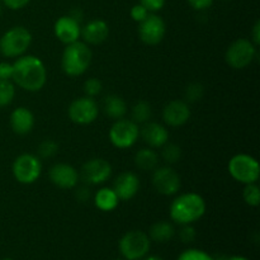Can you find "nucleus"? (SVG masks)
Here are the masks:
<instances>
[{"label":"nucleus","mask_w":260,"mask_h":260,"mask_svg":"<svg viewBox=\"0 0 260 260\" xmlns=\"http://www.w3.org/2000/svg\"><path fill=\"white\" fill-rule=\"evenodd\" d=\"M91 51L85 42H76L66 45L61 57V68L69 76H80L88 70L91 62Z\"/></svg>","instance_id":"nucleus-3"},{"label":"nucleus","mask_w":260,"mask_h":260,"mask_svg":"<svg viewBox=\"0 0 260 260\" xmlns=\"http://www.w3.org/2000/svg\"><path fill=\"white\" fill-rule=\"evenodd\" d=\"M188 4L196 10H206L208 8H211V5L213 4V0H187Z\"/></svg>","instance_id":"nucleus-37"},{"label":"nucleus","mask_w":260,"mask_h":260,"mask_svg":"<svg viewBox=\"0 0 260 260\" xmlns=\"http://www.w3.org/2000/svg\"><path fill=\"white\" fill-rule=\"evenodd\" d=\"M0 15H2V4H0Z\"/></svg>","instance_id":"nucleus-44"},{"label":"nucleus","mask_w":260,"mask_h":260,"mask_svg":"<svg viewBox=\"0 0 260 260\" xmlns=\"http://www.w3.org/2000/svg\"><path fill=\"white\" fill-rule=\"evenodd\" d=\"M244 201L246 205L251 206V207H256L260 203V189L256 185V183H250V184H245L243 193Z\"/></svg>","instance_id":"nucleus-28"},{"label":"nucleus","mask_w":260,"mask_h":260,"mask_svg":"<svg viewBox=\"0 0 260 260\" xmlns=\"http://www.w3.org/2000/svg\"><path fill=\"white\" fill-rule=\"evenodd\" d=\"M226 260H249V259L245 258V256L234 255V256H230V258H228V256H226Z\"/></svg>","instance_id":"nucleus-42"},{"label":"nucleus","mask_w":260,"mask_h":260,"mask_svg":"<svg viewBox=\"0 0 260 260\" xmlns=\"http://www.w3.org/2000/svg\"><path fill=\"white\" fill-rule=\"evenodd\" d=\"M140 136L139 124L132 119H117L109 129V140L117 149L132 147Z\"/></svg>","instance_id":"nucleus-8"},{"label":"nucleus","mask_w":260,"mask_h":260,"mask_svg":"<svg viewBox=\"0 0 260 260\" xmlns=\"http://www.w3.org/2000/svg\"><path fill=\"white\" fill-rule=\"evenodd\" d=\"M175 235L174 226L167 221H159L154 223L150 229V240H154L156 243H168L172 240Z\"/></svg>","instance_id":"nucleus-23"},{"label":"nucleus","mask_w":260,"mask_h":260,"mask_svg":"<svg viewBox=\"0 0 260 260\" xmlns=\"http://www.w3.org/2000/svg\"><path fill=\"white\" fill-rule=\"evenodd\" d=\"M256 56V46L246 38H239L229 46L226 51V62L233 69L240 70L250 65Z\"/></svg>","instance_id":"nucleus-7"},{"label":"nucleus","mask_w":260,"mask_h":260,"mask_svg":"<svg viewBox=\"0 0 260 260\" xmlns=\"http://www.w3.org/2000/svg\"><path fill=\"white\" fill-rule=\"evenodd\" d=\"M140 189V179L135 173H121L113 182V190L119 201H129L137 194Z\"/></svg>","instance_id":"nucleus-17"},{"label":"nucleus","mask_w":260,"mask_h":260,"mask_svg":"<svg viewBox=\"0 0 260 260\" xmlns=\"http://www.w3.org/2000/svg\"><path fill=\"white\" fill-rule=\"evenodd\" d=\"M58 152V145L53 140H45L38 146V155L42 159H50Z\"/></svg>","instance_id":"nucleus-30"},{"label":"nucleus","mask_w":260,"mask_h":260,"mask_svg":"<svg viewBox=\"0 0 260 260\" xmlns=\"http://www.w3.org/2000/svg\"><path fill=\"white\" fill-rule=\"evenodd\" d=\"M104 113L113 119H121L127 113V104L122 96L117 94H109L103 101Z\"/></svg>","instance_id":"nucleus-21"},{"label":"nucleus","mask_w":260,"mask_h":260,"mask_svg":"<svg viewBox=\"0 0 260 260\" xmlns=\"http://www.w3.org/2000/svg\"><path fill=\"white\" fill-rule=\"evenodd\" d=\"M114 260H122V259H114Z\"/></svg>","instance_id":"nucleus-46"},{"label":"nucleus","mask_w":260,"mask_h":260,"mask_svg":"<svg viewBox=\"0 0 260 260\" xmlns=\"http://www.w3.org/2000/svg\"><path fill=\"white\" fill-rule=\"evenodd\" d=\"M149 14H150L149 10H147L146 8H145L144 5H141V4L134 5V7H132V9H131V18L135 20V22H137V23L142 22V20H144L145 18H146Z\"/></svg>","instance_id":"nucleus-34"},{"label":"nucleus","mask_w":260,"mask_h":260,"mask_svg":"<svg viewBox=\"0 0 260 260\" xmlns=\"http://www.w3.org/2000/svg\"><path fill=\"white\" fill-rule=\"evenodd\" d=\"M151 240L141 230H132L124 234L118 244L121 255L124 260H141L149 254Z\"/></svg>","instance_id":"nucleus-5"},{"label":"nucleus","mask_w":260,"mask_h":260,"mask_svg":"<svg viewBox=\"0 0 260 260\" xmlns=\"http://www.w3.org/2000/svg\"><path fill=\"white\" fill-rule=\"evenodd\" d=\"M12 172L17 182L22 184H32L42 173V164L36 155H19L13 162Z\"/></svg>","instance_id":"nucleus-9"},{"label":"nucleus","mask_w":260,"mask_h":260,"mask_svg":"<svg viewBox=\"0 0 260 260\" xmlns=\"http://www.w3.org/2000/svg\"><path fill=\"white\" fill-rule=\"evenodd\" d=\"M206 212V202L197 193H184L170 205V217L178 225H192L202 218Z\"/></svg>","instance_id":"nucleus-2"},{"label":"nucleus","mask_w":260,"mask_h":260,"mask_svg":"<svg viewBox=\"0 0 260 260\" xmlns=\"http://www.w3.org/2000/svg\"><path fill=\"white\" fill-rule=\"evenodd\" d=\"M13 80L27 91H38L45 86L47 71L38 57L32 55L20 56L13 63Z\"/></svg>","instance_id":"nucleus-1"},{"label":"nucleus","mask_w":260,"mask_h":260,"mask_svg":"<svg viewBox=\"0 0 260 260\" xmlns=\"http://www.w3.org/2000/svg\"><path fill=\"white\" fill-rule=\"evenodd\" d=\"M152 116V109L151 106H150L147 102L145 101H140L132 107V112H131V117L132 121L137 124H142L146 123V122L150 121Z\"/></svg>","instance_id":"nucleus-25"},{"label":"nucleus","mask_w":260,"mask_h":260,"mask_svg":"<svg viewBox=\"0 0 260 260\" xmlns=\"http://www.w3.org/2000/svg\"><path fill=\"white\" fill-rule=\"evenodd\" d=\"M70 17H71V18H74V19L78 20V22L80 23L81 20H83V12H81V10L79 9V8H75V9L71 10Z\"/></svg>","instance_id":"nucleus-41"},{"label":"nucleus","mask_w":260,"mask_h":260,"mask_svg":"<svg viewBox=\"0 0 260 260\" xmlns=\"http://www.w3.org/2000/svg\"><path fill=\"white\" fill-rule=\"evenodd\" d=\"M102 81L96 78H90L84 83V93H85L86 96H90V98H94V96L98 95L102 91Z\"/></svg>","instance_id":"nucleus-32"},{"label":"nucleus","mask_w":260,"mask_h":260,"mask_svg":"<svg viewBox=\"0 0 260 260\" xmlns=\"http://www.w3.org/2000/svg\"><path fill=\"white\" fill-rule=\"evenodd\" d=\"M90 197V190L86 187H81L76 190V198H78L80 202H85V201L89 200Z\"/></svg>","instance_id":"nucleus-40"},{"label":"nucleus","mask_w":260,"mask_h":260,"mask_svg":"<svg viewBox=\"0 0 260 260\" xmlns=\"http://www.w3.org/2000/svg\"><path fill=\"white\" fill-rule=\"evenodd\" d=\"M112 175V167L107 160L95 157L90 159L81 168V178L90 185H98L107 182Z\"/></svg>","instance_id":"nucleus-13"},{"label":"nucleus","mask_w":260,"mask_h":260,"mask_svg":"<svg viewBox=\"0 0 260 260\" xmlns=\"http://www.w3.org/2000/svg\"><path fill=\"white\" fill-rule=\"evenodd\" d=\"M141 260H162V258H160V256H157V255H150V256H145L144 259H141Z\"/></svg>","instance_id":"nucleus-43"},{"label":"nucleus","mask_w":260,"mask_h":260,"mask_svg":"<svg viewBox=\"0 0 260 260\" xmlns=\"http://www.w3.org/2000/svg\"><path fill=\"white\" fill-rule=\"evenodd\" d=\"M109 27L107 22L102 19H93L86 23L81 28V37L84 38V42L89 45H101L102 42L108 38Z\"/></svg>","instance_id":"nucleus-19"},{"label":"nucleus","mask_w":260,"mask_h":260,"mask_svg":"<svg viewBox=\"0 0 260 260\" xmlns=\"http://www.w3.org/2000/svg\"><path fill=\"white\" fill-rule=\"evenodd\" d=\"M2 2L4 3L5 7L9 8V9L19 10L22 9V8H24L30 0H2Z\"/></svg>","instance_id":"nucleus-38"},{"label":"nucleus","mask_w":260,"mask_h":260,"mask_svg":"<svg viewBox=\"0 0 260 260\" xmlns=\"http://www.w3.org/2000/svg\"><path fill=\"white\" fill-rule=\"evenodd\" d=\"M161 156L167 164H175V162L179 161L180 157H182V149H180L178 145L168 144L167 142V144L162 146Z\"/></svg>","instance_id":"nucleus-27"},{"label":"nucleus","mask_w":260,"mask_h":260,"mask_svg":"<svg viewBox=\"0 0 260 260\" xmlns=\"http://www.w3.org/2000/svg\"><path fill=\"white\" fill-rule=\"evenodd\" d=\"M13 78V63L0 62V79L10 80Z\"/></svg>","instance_id":"nucleus-36"},{"label":"nucleus","mask_w":260,"mask_h":260,"mask_svg":"<svg viewBox=\"0 0 260 260\" xmlns=\"http://www.w3.org/2000/svg\"><path fill=\"white\" fill-rule=\"evenodd\" d=\"M167 32V25L161 17L156 14H149L139 25L140 40L149 46L159 45Z\"/></svg>","instance_id":"nucleus-11"},{"label":"nucleus","mask_w":260,"mask_h":260,"mask_svg":"<svg viewBox=\"0 0 260 260\" xmlns=\"http://www.w3.org/2000/svg\"><path fill=\"white\" fill-rule=\"evenodd\" d=\"M99 114V107L90 96H81L75 99L69 107V117L74 123H93Z\"/></svg>","instance_id":"nucleus-10"},{"label":"nucleus","mask_w":260,"mask_h":260,"mask_svg":"<svg viewBox=\"0 0 260 260\" xmlns=\"http://www.w3.org/2000/svg\"><path fill=\"white\" fill-rule=\"evenodd\" d=\"M196 229L192 225H182V229L179 231V238L180 240L184 244H190L196 240Z\"/></svg>","instance_id":"nucleus-33"},{"label":"nucleus","mask_w":260,"mask_h":260,"mask_svg":"<svg viewBox=\"0 0 260 260\" xmlns=\"http://www.w3.org/2000/svg\"><path fill=\"white\" fill-rule=\"evenodd\" d=\"M178 260H215V258L200 249H187L178 256Z\"/></svg>","instance_id":"nucleus-31"},{"label":"nucleus","mask_w":260,"mask_h":260,"mask_svg":"<svg viewBox=\"0 0 260 260\" xmlns=\"http://www.w3.org/2000/svg\"><path fill=\"white\" fill-rule=\"evenodd\" d=\"M152 185L162 196L177 194L180 189V177L170 167L156 168L152 174Z\"/></svg>","instance_id":"nucleus-12"},{"label":"nucleus","mask_w":260,"mask_h":260,"mask_svg":"<svg viewBox=\"0 0 260 260\" xmlns=\"http://www.w3.org/2000/svg\"><path fill=\"white\" fill-rule=\"evenodd\" d=\"M48 177L56 187L62 188V189L75 188L79 180V174L75 168L65 162H58L51 167Z\"/></svg>","instance_id":"nucleus-14"},{"label":"nucleus","mask_w":260,"mask_h":260,"mask_svg":"<svg viewBox=\"0 0 260 260\" xmlns=\"http://www.w3.org/2000/svg\"><path fill=\"white\" fill-rule=\"evenodd\" d=\"M203 93H205V89H203L202 84L200 83H192L185 88V101L187 103H194L202 99Z\"/></svg>","instance_id":"nucleus-29"},{"label":"nucleus","mask_w":260,"mask_h":260,"mask_svg":"<svg viewBox=\"0 0 260 260\" xmlns=\"http://www.w3.org/2000/svg\"><path fill=\"white\" fill-rule=\"evenodd\" d=\"M55 36L58 41L65 45L79 41L81 35V25L78 20L71 18L70 15H62L55 23Z\"/></svg>","instance_id":"nucleus-16"},{"label":"nucleus","mask_w":260,"mask_h":260,"mask_svg":"<svg viewBox=\"0 0 260 260\" xmlns=\"http://www.w3.org/2000/svg\"><path fill=\"white\" fill-rule=\"evenodd\" d=\"M251 42L255 46L260 45V22L256 20L255 24H254L253 30H251Z\"/></svg>","instance_id":"nucleus-39"},{"label":"nucleus","mask_w":260,"mask_h":260,"mask_svg":"<svg viewBox=\"0 0 260 260\" xmlns=\"http://www.w3.org/2000/svg\"><path fill=\"white\" fill-rule=\"evenodd\" d=\"M140 135L144 141L151 147H162L169 140V131L167 127L157 122H146L140 129Z\"/></svg>","instance_id":"nucleus-18"},{"label":"nucleus","mask_w":260,"mask_h":260,"mask_svg":"<svg viewBox=\"0 0 260 260\" xmlns=\"http://www.w3.org/2000/svg\"><path fill=\"white\" fill-rule=\"evenodd\" d=\"M229 173L239 183L250 184L256 183L260 175L259 162L248 154H238L229 161Z\"/></svg>","instance_id":"nucleus-6"},{"label":"nucleus","mask_w":260,"mask_h":260,"mask_svg":"<svg viewBox=\"0 0 260 260\" xmlns=\"http://www.w3.org/2000/svg\"><path fill=\"white\" fill-rule=\"evenodd\" d=\"M119 198L117 197L113 188H102L95 193V197H94V205L103 212H111L116 210Z\"/></svg>","instance_id":"nucleus-22"},{"label":"nucleus","mask_w":260,"mask_h":260,"mask_svg":"<svg viewBox=\"0 0 260 260\" xmlns=\"http://www.w3.org/2000/svg\"><path fill=\"white\" fill-rule=\"evenodd\" d=\"M2 260H13V259H10V258H5V259H2Z\"/></svg>","instance_id":"nucleus-45"},{"label":"nucleus","mask_w":260,"mask_h":260,"mask_svg":"<svg viewBox=\"0 0 260 260\" xmlns=\"http://www.w3.org/2000/svg\"><path fill=\"white\" fill-rule=\"evenodd\" d=\"M140 4L144 5L149 13L159 12L165 5V0H140Z\"/></svg>","instance_id":"nucleus-35"},{"label":"nucleus","mask_w":260,"mask_h":260,"mask_svg":"<svg viewBox=\"0 0 260 260\" xmlns=\"http://www.w3.org/2000/svg\"><path fill=\"white\" fill-rule=\"evenodd\" d=\"M32 35L24 27L10 28L0 38V51L5 57H20L29 48Z\"/></svg>","instance_id":"nucleus-4"},{"label":"nucleus","mask_w":260,"mask_h":260,"mask_svg":"<svg viewBox=\"0 0 260 260\" xmlns=\"http://www.w3.org/2000/svg\"><path fill=\"white\" fill-rule=\"evenodd\" d=\"M10 126L17 135H27L35 127V116L25 107H18L10 114Z\"/></svg>","instance_id":"nucleus-20"},{"label":"nucleus","mask_w":260,"mask_h":260,"mask_svg":"<svg viewBox=\"0 0 260 260\" xmlns=\"http://www.w3.org/2000/svg\"><path fill=\"white\" fill-rule=\"evenodd\" d=\"M135 164L144 172H150L157 168L159 156L152 149H141L135 155Z\"/></svg>","instance_id":"nucleus-24"},{"label":"nucleus","mask_w":260,"mask_h":260,"mask_svg":"<svg viewBox=\"0 0 260 260\" xmlns=\"http://www.w3.org/2000/svg\"><path fill=\"white\" fill-rule=\"evenodd\" d=\"M15 95L14 84L10 80L0 79V107L9 106Z\"/></svg>","instance_id":"nucleus-26"},{"label":"nucleus","mask_w":260,"mask_h":260,"mask_svg":"<svg viewBox=\"0 0 260 260\" xmlns=\"http://www.w3.org/2000/svg\"><path fill=\"white\" fill-rule=\"evenodd\" d=\"M190 118L189 104L184 101H172L164 107L162 119L168 126L180 127Z\"/></svg>","instance_id":"nucleus-15"}]
</instances>
